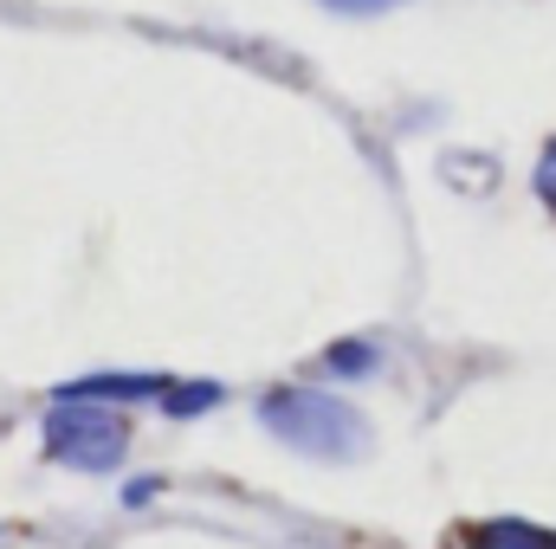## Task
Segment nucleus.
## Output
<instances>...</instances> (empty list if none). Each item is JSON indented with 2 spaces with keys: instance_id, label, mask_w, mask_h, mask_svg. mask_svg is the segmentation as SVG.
I'll return each instance as SVG.
<instances>
[{
  "instance_id": "1",
  "label": "nucleus",
  "mask_w": 556,
  "mask_h": 549,
  "mask_svg": "<svg viewBox=\"0 0 556 549\" xmlns=\"http://www.w3.org/2000/svg\"><path fill=\"white\" fill-rule=\"evenodd\" d=\"M266 426L285 446L311 452V459H350V452H363V420L343 401L317 395V388H278L273 401H266Z\"/></svg>"
},
{
  "instance_id": "2",
  "label": "nucleus",
  "mask_w": 556,
  "mask_h": 549,
  "mask_svg": "<svg viewBox=\"0 0 556 549\" xmlns=\"http://www.w3.org/2000/svg\"><path fill=\"white\" fill-rule=\"evenodd\" d=\"M46 459L72 465V472H111L124 452H130V420L111 408H78V401H59L46 413Z\"/></svg>"
},
{
  "instance_id": "3",
  "label": "nucleus",
  "mask_w": 556,
  "mask_h": 549,
  "mask_svg": "<svg viewBox=\"0 0 556 549\" xmlns=\"http://www.w3.org/2000/svg\"><path fill=\"white\" fill-rule=\"evenodd\" d=\"M479 549H556V537L531 531V524H492V531H479Z\"/></svg>"
},
{
  "instance_id": "4",
  "label": "nucleus",
  "mask_w": 556,
  "mask_h": 549,
  "mask_svg": "<svg viewBox=\"0 0 556 549\" xmlns=\"http://www.w3.org/2000/svg\"><path fill=\"white\" fill-rule=\"evenodd\" d=\"M538 181H544V194L556 201V149H551V162H544V175H538Z\"/></svg>"
},
{
  "instance_id": "5",
  "label": "nucleus",
  "mask_w": 556,
  "mask_h": 549,
  "mask_svg": "<svg viewBox=\"0 0 556 549\" xmlns=\"http://www.w3.org/2000/svg\"><path fill=\"white\" fill-rule=\"evenodd\" d=\"M330 7H389V0H330Z\"/></svg>"
}]
</instances>
